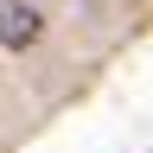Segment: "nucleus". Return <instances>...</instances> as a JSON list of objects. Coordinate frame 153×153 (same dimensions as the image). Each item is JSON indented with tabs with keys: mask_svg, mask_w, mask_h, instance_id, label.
Segmentation results:
<instances>
[]
</instances>
